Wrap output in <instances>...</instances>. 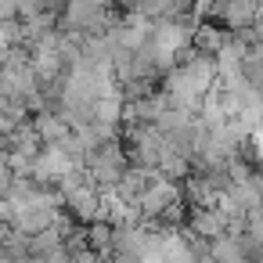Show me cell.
Segmentation results:
<instances>
[{
    "instance_id": "2",
    "label": "cell",
    "mask_w": 263,
    "mask_h": 263,
    "mask_svg": "<svg viewBox=\"0 0 263 263\" xmlns=\"http://www.w3.org/2000/svg\"><path fill=\"white\" fill-rule=\"evenodd\" d=\"M252 144H256V155L263 159V126H256V130H252Z\"/></svg>"
},
{
    "instance_id": "1",
    "label": "cell",
    "mask_w": 263,
    "mask_h": 263,
    "mask_svg": "<svg viewBox=\"0 0 263 263\" xmlns=\"http://www.w3.org/2000/svg\"><path fill=\"white\" fill-rule=\"evenodd\" d=\"M213 256H216L220 263H245V256H241V245H238V241H231V238H220V241H213Z\"/></svg>"
}]
</instances>
